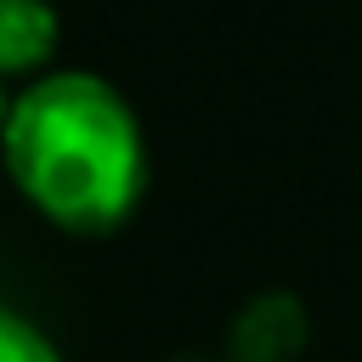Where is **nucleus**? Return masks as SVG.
<instances>
[{"label":"nucleus","instance_id":"nucleus-1","mask_svg":"<svg viewBox=\"0 0 362 362\" xmlns=\"http://www.w3.org/2000/svg\"><path fill=\"white\" fill-rule=\"evenodd\" d=\"M0 158L51 226L85 238L124 226L147 192L141 124L130 102L85 68H51L17 85L0 124Z\"/></svg>","mask_w":362,"mask_h":362},{"label":"nucleus","instance_id":"nucleus-2","mask_svg":"<svg viewBox=\"0 0 362 362\" xmlns=\"http://www.w3.org/2000/svg\"><path fill=\"white\" fill-rule=\"evenodd\" d=\"M57 45H62V28H57L51 0H0V79L6 85H28L51 74Z\"/></svg>","mask_w":362,"mask_h":362},{"label":"nucleus","instance_id":"nucleus-3","mask_svg":"<svg viewBox=\"0 0 362 362\" xmlns=\"http://www.w3.org/2000/svg\"><path fill=\"white\" fill-rule=\"evenodd\" d=\"M0 362H62V356H57V345L28 317H17V311L0 305Z\"/></svg>","mask_w":362,"mask_h":362},{"label":"nucleus","instance_id":"nucleus-4","mask_svg":"<svg viewBox=\"0 0 362 362\" xmlns=\"http://www.w3.org/2000/svg\"><path fill=\"white\" fill-rule=\"evenodd\" d=\"M6 107H11V85L0 79V124H6Z\"/></svg>","mask_w":362,"mask_h":362}]
</instances>
